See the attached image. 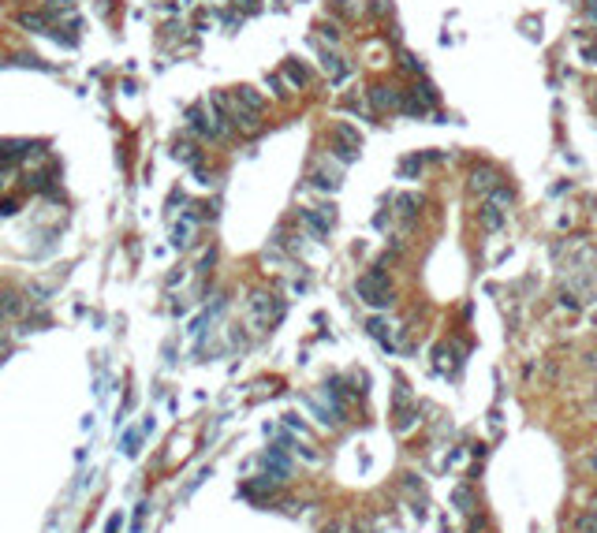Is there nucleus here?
<instances>
[{
    "mask_svg": "<svg viewBox=\"0 0 597 533\" xmlns=\"http://www.w3.org/2000/svg\"><path fill=\"white\" fill-rule=\"evenodd\" d=\"M586 466H590V470L597 474V451H593V455H590V459H586Z\"/></svg>",
    "mask_w": 597,
    "mask_h": 533,
    "instance_id": "412c9836",
    "label": "nucleus"
},
{
    "mask_svg": "<svg viewBox=\"0 0 597 533\" xmlns=\"http://www.w3.org/2000/svg\"><path fill=\"white\" fill-rule=\"evenodd\" d=\"M471 187H474L478 194H486V198H489V194L500 187V179H497V172H493V168H474V176H471Z\"/></svg>",
    "mask_w": 597,
    "mask_h": 533,
    "instance_id": "39448f33",
    "label": "nucleus"
},
{
    "mask_svg": "<svg viewBox=\"0 0 597 533\" xmlns=\"http://www.w3.org/2000/svg\"><path fill=\"white\" fill-rule=\"evenodd\" d=\"M418 205H422V194H396V209L404 216H414V213H418Z\"/></svg>",
    "mask_w": 597,
    "mask_h": 533,
    "instance_id": "1a4fd4ad",
    "label": "nucleus"
},
{
    "mask_svg": "<svg viewBox=\"0 0 597 533\" xmlns=\"http://www.w3.org/2000/svg\"><path fill=\"white\" fill-rule=\"evenodd\" d=\"M336 138H340L344 146H351V149H358V146H362V135L355 131L351 123H336Z\"/></svg>",
    "mask_w": 597,
    "mask_h": 533,
    "instance_id": "9b49d317",
    "label": "nucleus"
},
{
    "mask_svg": "<svg viewBox=\"0 0 597 533\" xmlns=\"http://www.w3.org/2000/svg\"><path fill=\"white\" fill-rule=\"evenodd\" d=\"M355 291H358V298H362L366 306H378V310L392 306V283H388V276H385L381 269L366 272V276L355 283Z\"/></svg>",
    "mask_w": 597,
    "mask_h": 533,
    "instance_id": "f257e3e1",
    "label": "nucleus"
},
{
    "mask_svg": "<svg viewBox=\"0 0 597 533\" xmlns=\"http://www.w3.org/2000/svg\"><path fill=\"white\" fill-rule=\"evenodd\" d=\"M288 75H291V82H298V86H303V82L310 79V75H306L303 68H298V63H288Z\"/></svg>",
    "mask_w": 597,
    "mask_h": 533,
    "instance_id": "dca6fc26",
    "label": "nucleus"
},
{
    "mask_svg": "<svg viewBox=\"0 0 597 533\" xmlns=\"http://www.w3.org/2000/svg\"><path fill=\"white\" fill-rule=\"evenodd\" d=\"M231 97H236V101H239V105H246V109H251V112H258V116H262V109H265V101H262V97H258V94H254V90H251V86H239V90H236V94H231Z\"/></svg>",
    "mask_w": 597,
    "mask_h": 533,
    "instance_id": "423d86ee",
    "label": "nucleus"
},
{
    "mask_svg": "<svg viewBox=\"0 0 597 533\" xmlns=\"http://www.w3.org/2000/svg\"><path fill=\"white\" fill-rule=\"evenodd\" d=\"M123 451H127V455L138 451V433H127V436H123Z\"/></svg>",
    "mask_w": 597,
    "mask_h": 533,
    "instance_id": "f3484780",
    "label": "nucleus"
},
{
    "mask_svg": "<svg viewBox=\"0 0 597 533\" xmlns=\"http://www.w3.org/2000/svg\"><path fill=\"white\" fill-rule=\"evenodd\" d=\"M593 109H597V90H593Z\"/></svg>",
    "mask_w": 597,
    "mask_h": 533,
    "instance_id": "4be33fe9",
    "label": "nucleus"
},
{
    "mask_svg": "<svg viewBox=\"0 0 597 533\" xmlns=\"http://www.w3.org/2000/svg\"><path fill=\"white\" fill-rule=\"evenodd\" d=\"M370 101H373V109H392L396 105V94L388 86H373L370 90Z\"/></svg>",
    "mask_w": 597,
    "mask_h": 533,
    "instance_id": "6e6552de",
    "label": "nucleus"
},
{
    "mask_svg": "<svg viewBox=\"0 0 597 533\" xmlns=\"http://www.w3.org/2000/svg\"><path fill=\"white\" fill-rule=\"evenodd\" d=\"M422 161H426V157H407V161H399V172H404V176H418Z\"/></svg>",
    "mask_w": 597,
    "mask_h": 533,
    "instance_id": "2eb2a0df",
    "label": "nucleus"
},
{
    "mask_svg": "<svg viewBox=\"0 0 597 533\" xmlns=\"http://www.w3.org/2000/svg\"><path fill=\"white\" fill-rule=\"evenodd\" d=\"M176 157H183L187 164H198V153H194L191 142H179V146H176Z\"/></svg>",
    "mask_w": 597,
    "mask_h": 533,
    "instance_id": "4468645a",
    "label": "nucleus"
},
{
    "mask_svg": "<svg viewBox=\"0 0 597 533\" xmlns=\"http://www.w3.org/2000/svg\"><path fill=\"white\" fill-rule=\"evenodd\" d=\"M303 224L314 231L318 239H325L332 231V205H321V213L318 209H303Z\"/></svg>",
    "mask_w": 597,
    "mask_h": 533,
    "instance_id": "7ed1b4c3",
    "label": "nucleus"
},
{
    "mask_svg": "<svg viewBox=\"0 0 597 533\" xmlns=\"http://www.w3.org/2000/svg\"><path fill=\"white\" fill-rule=\"evenodd\" d=\"M321 34H325V37H329V42H340V30H336V27H332V23H325V27H321Z\"/></svg>",
    "mask_w": 597,
    "mask_h": 533,
    "instance_id": "a211bd4d",
    "label": "nucleus"
},
{
    "mask_svg": "<svg viewBox=\"0 0 597 533\" xmlns=\"http://www.w3.org/2000/svg\"><path fill=\"white\" fill-rule=\"evenodd\" d=\"M586 16H590V19H597V4H593V0L586 4Z\"/></svg>",
    "mask_w": 597,
    "mask_h": 533,
    "instance_id": "aec40b11",
    "label": "nucleus"
},
{
    "mask_svg": "<svg viewBox=\"0 0 597 533\" xmlns=\"http://www.w3.org/2000/svg\"><path fill=\"white\" fill-rule=\"evenodd\" d=\"M593 507H597V500H593Z\"/></svg>",
    "mask_w": 597,
    "mask_h": 533,
    "instance_id": "5701e85b",
    "label": "nucleus"
},
{
    "mask_svg": "<svg viewBox=\"0 0 597 533\" xmlns=\"http://www.w3.org/2000/svg\"><path fill=\"white\" fill-rule=\"evenodd\" d=\"M251 314H254V324H258V329H265V324H272V321L280 317V306H277V298H272V295L258 291V295L251 298Z\"/></svg>",
    "mask_w": 597,
    "mask_h": 533,
    "instance_id": "f03ea898",
    "label": "nucleus"
},
{
    "mask_svg": "<svg viewBox=\"0 0 597 533\" xmlns=\"http://www.w3.org/2000/svg\"><path fill=\"white\" fill-rule=\"evenodd\" d=\"M414 97H418L422 105H437V94H433L430 82H418V86H414Z\"/></svg>",
    "mask_w": 597,
    "mask_h": 533,
    "instance_id": "ddd939ff",
    "label": "nucleus"
},
{
    "mask_svg": "<svg viewBox=\"0 0 597 533\" xmlns=\"http://www.w3.org/2000/svg\"><path fill=\"white\" fill-rule=\"evenodd\" d=\"M482 220H486V228H500V224H504V209H500L497 202L486 198V205H482Z\"/></svg>",
    "mask_w": 597,
    "mask_h": 533,
    "instance_id": "9d476101",
    "label": "nucleus"
},
{
    "mask_svg": "<svg viewBox=\"0 0 597 533\" xmlns=\"http://www.w3.org/2000/svg\"><path fill=\"white\" fill-rule=\"evenodd\" d=\"M310 187H318V190H336V187H340V172H321V168H318V172L314 176H310Z\"/></svg>",
    "mask_w": 597,
    "mask_h": 533,
    "instance_id": "0eeeda50",
    "label": "nucleus"
},
{
    "mask_svg": "<svg viewBox=\"0 0 597 533\" xmlns=\"http://www.w3.org/2000/svg\"><path fill=\"white\" fill-rule=\"evenodd\" d=\"M366 329H370V336H373V340H381L385 347H392V340H388V324H385L381 317H373V321L366 324Z\"/></svg>",
    "mask_w": 597,
    "mask_h": 533,
    "instance_id": "f8f14e48",
    "label": "nucleus"
},
{
    "mask_svg": "<svg viewBox=\"0 0 597 533\" xmlns=\"http://www.w3.org/2000/svg\"><path fill=\"white\" fill-rule=\"evenodd\" d=\"M187 120H191V131H198L202 138H224V135H220V127H217V120H213V116H205L202 105H194L187 112Z\"/></svg>",
    "mask_w": 597,
    "mask_h": 533,
    "instance_id": "20e7f679",
    "label": "nucleus"
},
{
    "mask_svg": "<svg viewBox=\"0 0 597 533\" xmlns=\"http://www.w3.org/2000/svg\"><path fill=\"white\" fill-rule=\"evenodd\" d=\"M582 56H586L590 63H597V45H586V49H582Z\"/></svg>",
    "mask_w": 597,
    "mask_h": 533,
    "instance_id": "6ab92c4d",
    "label": "nucleus"
}]
</instances>
